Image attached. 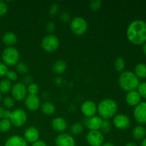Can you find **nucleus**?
<instances>
[{
	"mask_svg": "<svg viewBox=\"0 0 146 146\" xmlns=\"http://www.w3.org/2000/svg\"><path fill=\"white\" fill-rule=\"evenodd\" d=\"M126 36L130 42L135 45H141L146 42V22L136 19L130 23L127 28Z\"/></svg>",
	"mask_w": 146,
	"mask_h": 146,
	"instance_id": "f257e3e1",
	"label": "nucleus"
},
{
	"mask_svg": "<svg viewBox=\"0 0 146 146\" xmlns=\"http://www.w3.org/2000/svg\"><path fill=\"white\" fill-rule=\"evenodd\" d=\"M118 111V104L114 100L106 98L101 101L97 106L98 116L103 120H108L115 115Z\"/></svg>",
	"mask_w": 146,
	"mask_h": 146,
	"instance_id": "f03ea898",
	"label": "nucleus"
},
{
	"mask_svg": "<svg viewBox=\"0 0 146 146\" xmlns=\"http://www.w3.org/2000/svg\"><path fill=\"white\" fill-rule=\"evenodd\" d=\"M139 84V78L132 71H123L118 78V85L123 91L127 92L136 90Z\"/></svg>",
	"mask_w": 146,
	"mask_h": 146,
	"instance_id": "7ed1b4c3",
	"label": "nucleus"
},
{
	"mask_svg": "<svg viewBox=\"0 0 146 146\" xmlns=\"http://www.w3.org/2000/svg\"><path fill=\"white\" fill-rule=\"evenodd\" d=\"M3 63L7 66H16L19 59V52L18 49L14 46L7 47L1 54Z\"/></svg>",
	"mask_w": 146,
	"mask_h": 146,
	"instance_id": "20e7f679",
	"label": "nucleus"
},
{
	"mask_svg": "<svg viewBox=\"0 0 146 146\" xmlns=\"http://www.w3.org/2000/svg\"><path fill=\"white\" fill-rule=\"evenodd\" d=\"M86 20L81 17H74L70 22V29L73 34L76 36H82L88 30Z\"/></svg>",
	"mask_w": 146,
	"mask_h": 146,
	"instance_id": "39448f33",
	"label": "nucleus"
},
{
	"mask_svg": "<svg viewBox=\"0 0 146 146\" xmlns=\"http://www.w3.org/2000/svg\"><path fill=\"white\" fill-rule=\"evenodd\" d=\"M60 41L58 37L53 34L46 36L41 41V47L46 52H54L58 49Z\"/></svg>",
	"mask_w": 146,
	"mask_h": 146,
	"instance_id": "423d86ee",
	"label": "nucleus"
},
{
	"mask_svg": "<svg viewBox=\"0 0 146 146\" xmlns=\"http://www.w3.org/2000/svg\"><path fill=\"white\" fill-rule=\"evenodd\" d=\"M27 114L24 110L18 108L12 111L10 115L9 121L11 125L17 128L23 126L27 121Z\"/></svg>",
	"mask_w": 146,
	"mask_h": 146,
	"instance_id": "0eeeda50",
	"label": "nucleus"
},
{
	"mask_svg": "<svg viewBox=\"0 0 146 146\" xmlns=\"http://www.w3.org/2000/svg\"><path fill=\"white\" fill-rule=\"evenodd\" d=\"M11 96L14 100L21 101L27 96V88L23 83L18 82L12 86L11 89Z\"/></svg>",
	"mask_w": 146,
	"mask_h": 146,
	"instance_id": "6e6552de",
	"label": "nucleus"
},
{
	"mask_svg": "<svg viewBox=\"0 0 146 146\" xmlns=\"http://www.w3.org/2000/svg\"><path fill=\"white\" fill-rule=\"evenodd\" d=\"M86 141L91 146H101L104 141V135L99 131H90L86 135Z\"/></svg>",
	"mask_w": 146,
	"mask_h": 146,
	"instance_id": "1a4fd4ad",
	"label": "nucleus"
},
{
	"mask_svg": "<svg viewBox=\"0 0 146 146\" xmlns=\"http://www.w3.org/2000/svg\"><path fill=\"white\" fill-rule=\"evenodd\" d=\"M133 117L140 124H146V101L141 102L135 106Z\"/></svg>",
	"mask_w": 146,
	"mask_h": 146,
	"instance_id": "9d476101",
	"label": "nucleus"
},
{
	"mask_svg": "<svg viewBox=\"0 0 146 146\" xmlns=\"http://www.w3.org/2000/svg\"><path fill=\"white\" fill-rule=\"evenodd\" d=\"M103 119L98 115H94L90 118H85L83 120V125L89 131H99Z\"/></svg>",
	"mask_w": 146,
	"mask_h": 146,
	"instance_id": "9b49d317",
	"label": "nucleus"
},
{
	"mask_svg": "<svg viewBox=\"0 0 146 146\" xmlns=\"http://www.w3.org/2000/svg\"><path fill=\"white\" fill-rule=\"evenodd\" d=\"M113 125L119 130H125L129 128L131 125V120L126 115L123 113L117 114L114 116Z\"/></svg>",
	"mask_w": 146,
	"mask_h": 146,
	"instance_id": "f8f14e48",
	"label": "nucleus"
},
{
	"mask_svg": "<svg viewBox=\"0 0 146 146\" xmlns=\"http://www.w3.org/2000/svg\"><path fill=\"white\" fill-rule=\"evenodd\" d=\"M56 146H76V141L71 134L60 133L55 139Z\"/></svg>",
	"mask_w": 146,
	"mask_h": 146,
	"instance_id": "ddd939ff",
	"label": "nucleus"
},
{
	"mask_svg": "<svg viewBox=\"0 0 146 146\" xmlns=\"http://www.w3.org/2000/svg\"><path fill=\"white\" fill-rule=\"evenodd\" d=\"M81 112L86 118H90L96 115L97 113V106L94 101H86L82 104L81 107Z\"/></svg>",
	"mask_w": 146,
	"mask_h": 146,
	"instance_id": "4468645a",
	"label": "nucleus"
},
{
	"mask_svg": "<svg viewBox=\"0 0 146 146\" xmlns=\"http://www.w3.org/2000/svg\"><path fill=\"white\" fill-rule=\"evenodd\" d=\"M24 105L26 108L30 111H36L41 105L40 98L37 95L29 94L24 99Z\"/></svg>",
	"mask_w": 146,
	"mask_h": 146,
	"instance_id": "2eb2a0df",
	"label": "nucleus"
},
{
	"mask_svg": "<svg viewBox=\"0 0 146 146\" xmlns=\"http://www.w3.org/2000/svg\"><path fill=\"white\" fill-rule=\"evenodd\" d=\"M27 143H34L36 141H38L39 138V132H38V129L35 127H29L27 129L24 131V137Z\"/></svg>",
	"mask_w": 146,
	"mask_h": 146,
	"instance_id": "dca6fc26",
	"label": "nucleus"
},
{
	"mask_svg": "<svg viewBox=\"0 0 146 146\" xmlns=\"http://www.w3.org/2000/svg\"><path fill=\"white\" fill-rule=\"evenodd\" d=\"M52 128L56 132L63 133L67 129V122L61 117H56L52 120Z\"/></svg>",
	"mask_w": 146,
	"mask_h": 146,
	"instance_id": "f3484780",
	"label": "nucleus"
},
{
	"mask_svg": "<svg viewBox=\"0 0 146 146\" xmlns=\"http://www.w3.org/2000/svg\"><path fill=\"white\" fill-rule=\"evenodd\" d=\"M141 97L139 95L138 91L136 90L131 91L127 93L125 96V101L128 105L131 106H136L138 104L141 103Z\"/></svg>",
	"mask_w": 146,
	"mask_h": 146,
	"instance_id": "a211bd4d",
	"label": "nucleus"
},
{
	"mask_svg": "<svg viewBox=\"0 0 146 146\" xmlns=\"http://www.w3.org/2000/svg\"><path fill=\"white\" fill-rule=\"evenodd\" d=\"M4 146H28V144L21 135H15L7 140Z\"/></svg>",
	"mask_w": 146,
	"mask_h": 146,
	"instance_id": "6ab92c4d",
	"label": "nucleus"
},
{
	"mask_svg": "<svg viewBox=\"0 0 146 146\" xmlns=\"http://www.w3.org/2000/svg\"><path fill=\"white\" fill-rule=\"evenodd\" d=\"M2 41L7 47H11L17 43V36L14 32H7L3 36Z\"/></svg>",
	"mask_w": 146,
	"mask_h": 146,
	"instance_id": "aec40b11",
	"label": "nucleus"
},
{
	"mask_svg": "<svg viewBox=\"0 0 146 146\" xmlns=\"http://www.w3.org/2000/svg\"><path fill=\"white\" fill-rule=\"evenodd\" d=\"M66 70V63L63 60H58L53 65V71L57 75L63 74Z\"/></svg>",
	"mask_w": 146,
	"mask_h": 146,
	"instance_id": "412c9836",
	"label": "nucleus"
},
{
	"mask_svg": "<svg viewBox=\"0 0 146 146\" xmlns=\"http://www.w3.org/2000/svg\"><path fill=\"white\" fill-rule=\"evenodd\" d=\"M41 110L44 114L46 115H54L56 111L55 106L49 101H46L41 104Z\"/></svg>",
	"mask_w": 146,
	"mask_h": 146,
	"instance_id": "4be33fe9",
	"label": "nucleus"
},
{
	"mask_svg": "<svg viewBox=\"0 0 146 146\" xmlns=\"http://www.w3.org/2000/svg\"><path fill=\"white\" fill-rule=\"evenodd\" d=\"M146 128L143 125H138L133 131V136L137 141L143 140L145 138Z\"/></svg>",
	"mask_w": 146,
	"mask_h": 146,
	"instance_id": "5701e85b",
	"label": "nucleus"
},
{
	"mask_svg": "<svg viewBox=\"0 0 146 146\" xmlns=\"http://www.w3.org/2000/svg\"><path fill=\"white\" fill-rule=\"evenodd\" d=\"M138 78H146V64L140 63L137 64L135 67V73Z\"/></svg>",
	"mask_w": 146,
	"mask_h": 146,
	"instance_id": "b1692460",
	"label": "nucleus"
},
{
	"mask_svg": "<svg viewBox=\"0 0 146 146\" xmlns=\"http://www.w3.org/2000/svg\"><path fill=\"white\" fill-rule=\"evenodd\" d=\"M11 82L7 78H4L0 81V93L1 94H8L11 89Z\"/></svg>",
	"mask_w": 146,
	"mask_h": 146,
	"instance_id": "393cba45",
	"label": "nucleus"
},
{
	"mask_svg": "<svg viewBox=\"0 0 146 146\" xmlns=\"http://www.w3.org/2000/svg\"><path fill=\"white\" fill-rule=\"evenodd\" d=\"M84 131V125L81 123L76 122L71 125L70 132L73 135H79Z\"/></svg>",
	"mask_w": 146,
	"mask_h": 146,
	"instance_id": "a878e982",
	"label": "nucleus"
},
{
	"mask_svg": "<svg viewBox=\"0 0 146 146\" xmlns=\"http://www.w3.org/2000/svg\"><path fill=\"white\" fill-rule=\"evenodd\" d=\"M11 123L9 119H1L0 121V131L1 133H7L11 129Z\"/></svg>",
	"mask_w": 146,
	"mask_h": 146,
	"instance_id": "bb28decb",
	"label": "nucleus"
},
{
	"mask_svg": "<svg viewBox=\"0 0 146 146\" xmlns=\"http://www.w3.org/2000/svg\"><path fill=\"white\" fill-rule=\"evenodd\" d=\"M16 68H17V72L22 75H26L29 72L28 65L26 63L21 62V61L17 63V64L16 65Z\"/></svg>",
	"mask_w": 146,
	"mask_h": 146,
	"instance_id": "cd10ccee",
	"label": "nucleus"
},
{
	"mask_svg": "<svg viewBox=\"0 0 146 146\" xmlns=\"http://www.w3.org/2000/svg\"><path fill=\"white\" fill-rule=\"evenodd\" d=\"M125 60L122 57H118L115 61V68L118 72H123L125 68Z\"/></svg>",
	"mask_w": 146,
	"mask_h": 146,
	"instance_id": "c85d7f7f",
	"label": "nucleus"
},
{
	"mask_svg": "<svg viewBox=\"0 0 146 146\" xmlns=\"http://www.w3.org/2000/svg\"><path fill=\"white\" fill-rule=\"evenodd\" d=\"M3 104H4V107L7 109H11L13 108L15 106V100L10 96H6L4 97L3 99Z\"/></svg>",
	"mask_w": 146,
	"mask_h": 146,
	"instance_id": "c756f323",
	"label": "nucleus"
},
{
	"mask_svg": "<svg viewBox=\"0 0 146 146\" xmlns=\"http://www.w3.org/2000/svg\"><path fill=\"white\" fill-rule=\"evenodd\" d=\"M111 128H112V124L110 122L109 120H103L102 123H101V128H100V130L103 133H108L111 131Z\"/></svg>",
	"mask_w": 146,
	"mask_h": 146,
	"instance_id": "7c9ffc66",
	"label": "nucleus"
},
{
	"mask_svg": "<svg viewBox=\"0 0 146 146\" xmlns=\"http://www.w3.org/2000/svg\"><path fill=\"white\" fill-rule=\"evenodd\" d=\"M102 4V1H100V0H94V1H90L89 7L91 9V10H93L94 11H96L101 8Z\"/></svg>",
	"mask_w": 146,
	"mask_h": 146,
	"instance_id": "2f4dec72",
	"label": "nucleus"
},
{
	"mask_svg": "<svg viewBox=\"0 0 146 146\" xmlns=\"http://www.w3.org/2000/svg\"><path fill=\"white\" fill-rule=\"evenodd\" d=\"M38 91V86L35 83H31V84L28 86L27 87V92L29 94H31V95H36Z\"/></svg>",
	"mask_w": 146,
	"mask_h": 146,
	"instance_id": "473e14b6",
	"label": "nucleus"
},
{
	"mask_svg": "<svg viewBox=\"0 0 146 146\" xmlns=\"http://www.w3.org/2000/svg\"><path fill=\"white\" fill-rule=\"evenodd\" d=\"M137 89H138L137 91L138 92L139 95L141 96V97L146 98V82H143L141 84L140 83Z\"/></svg>",
	"mask_w": 146,
	"mask_h": 146,
	"instance_id": "72a5a7b5",
	"label": "nucleus"
},
{
	"mask_svg": "<svg viewBox=\"0 0 146 146\" xmlns=\"http://www.w3.org/2000/svg\"><path fill=\"white\" fill-rule=\"evenodd\" d=\"M6 76L8 80H9L10 81H16L18 79V74L16 71H12V70H10L8 71V72L6 74Z\"/></svg>",
	"mask_w": 146,
	"mask_h": 146,
	"instance_id": "f704fd0d",
	"label": "nucleus"
},
{
	"mask_svg": "<svg viewBox=\"0 0 146 146\" xmlns=\"http://www.w3.org/2000/svg\"><path fill=\"white\" fill-rule=\"evenodd\" d=\"M59 11V5L57 3H54L51 4L49 9V14L51 16H54Z\"/></svg>",
	"mask_w": 146,
	"mask_h": 146,
	"instance_id": "c9c22d12",
	"label": "nucleus"
},
{
	"mask_svg": "<svg viewBox=\"0 0 146 146\" xmlns=\"http://www.w3.org/2000/svg\"><path fill=\"white\" fill-rule=\"evenodd\" d=\"M8 11V7L4 1H0V17L5 15Z\"/></svg>",
	"mask_w": 146,
	"mask_h": 146,
	"instance_id": "e433bc0d",
	"label": "nucleus"
},
{
	"mask_svg": "<svg viewBox=\"0 0 146 146\" xmlns=\"http://www.w3.org/2000/svg\"><path fill=\"white\" fill-rule=\"evenodd\" d=\"M46 29L48 34H53L56 30V24L53 21H49L47 23L46 26Z\"/></svg>",
	"mask_w": 146,
	"mask_h": 146,
	"instance_id": "4c0bfd02",
	"label": "nucleus"
},
{
	"mask_svg": "<svg viewBox=\"0 0 146 146\" xmlns=\"http://www.w3.org/2000/svg\"><path fill=\"white\" fill-rule=\"evenodd\" d=\"M8 68L6 64L4 63L0 62V77H3L6 76L7 73L8 72Z\"/></svg>",
	"mask_w": 146,
	"mask_h": 146,
	"instance_id": "58836bf2",
	"label": "nucleus"
},
{
	"mask_svg": "<svg viewBox=\"0 0 146 146\" xmlns=\"http://www.w3.org/2000/svg\"><path fill=\"white\" fill-rule=\"evenodd\" d=\"M60 19L63 21V22H68L71 19V17H70V14L68 12H62L60 14Z\"/></svg>",
	"mask_w": 146,
	"mask_h": 146,
	"instance_id": "ea45409f",
	"label": "nucleus"
},
{
	"mask_svg": "<svg viewBox=\"0 0 146 146\" xmlns=\"http://www.w3.org/2000/svg\"><path fill=\"white\" fill-rule=\"evenodd\" d=\"M32 77L31 76L29 75H27L24 76V78H23V84H24V85H29V84H31L32 82Z\"/></svg>",
	"mask_w": 146,
	"mask_h": 146,
	"instance_id": "a19ab883",
	"label": "nucleus"
},
{
	"mask_svg": "<svg viewBox=\"0 0 146 146\" xmlns=\"http://www.w3.org/2000/svg\"><path fill=\"white\" fill-rule=\"evenodd\" d=\"M31 146H47V145L44 141H39V140H38V141H36L35 143H32Z\"/></svg>",
	"mask_w": 146,
	"mask_h": 146,
	"instance_id": "79ce46f5",
	"label": "nucleus"
},
{
	"mask_svg": "<svg viewBox=\"0 0 146 146\" xmlns=\"http://www.w3.org/2000/svg\"><path fill=\"white\" fill-rule=\"evenodd\" d=\"M6 110L3 107L0 106V119H4Z\"/></svg>",
	"mask_w": 146,
	"mask_h": 146,
	"instance_id": "37998d69",
	"label": "nucleus"
},
{
	"mask_svg": "<svg viewBox=\"0 0 146 146\" xmlns=\"http://www.w3.org/2000/svg\"><path fill=\"white\" fill-rule=\"evenodd\" d=\"M101 146H115V145L111 142H106V143H104L103 145Z\"/></svg>",
	"mask_w": 146,
	"mask_h": 146,
	"instance_id": "c03bdc74",
	"label": "nucleus"
},
{
	"mask_svg": "<svg viewBox=\"0 0 146 146\" xmlns=\"http://www.w3.org/2000/svg\"><path fill=\"white\" fill-rule=\"evenodd\" d=\"M142 49H143V54H145V56H146V42L143 44Z\"/></svg>",
	"mask_w": 146,
	"mask_h": 146,
	"instance_id": "a18cd8bd",
	"label": "nucleus"
},
{
	"mask_svg": "<svg viewBox=\"0 0 146 146\" xmlns=\"http://www.w3.org/2000/svg\"><path fill=\"white\" fill-rule=\"evenodd\" d=\"M141 146H146V138H143L141 141Z\"/></svg>",
	"mask_w": 146,
	"mask_h": 146,
	"instance_id": "49530a36",
	"label": "nucleus"
},
{
	"mask_svg": "<svg viewBox=\"0 0 146 146\" xmlns=\"http://www.w3.org/2000/svg\"><path fill=\"white\" fill-rule=\"evenodd\" d=\"M125 146H137V145L133 142H129V143H127Z\"/></svg>",
	"mask_w": 146,
	"mask_h": 146,
	"instance_id": "de8ad7c7",
	"label": "nucleus"
},
{
	"mask_svg": "<svg viewBox=\"0 0 146 146\" xmlns=\"http://www.w3.org/2000/svg\"><path fill=\"white\" fill-rule=\"evenodd\" d=\"M1 101V94L0 93V101Z\"/></svg>",
	"mask_w": 146,
	"mask_h": 146,
	"instance_id": "09e8293b",
	"label": "nucleus"
}]
</instances>
